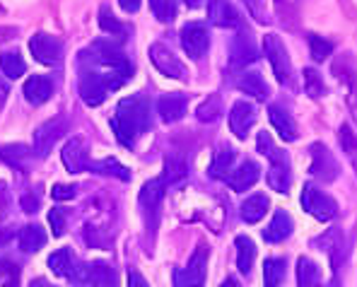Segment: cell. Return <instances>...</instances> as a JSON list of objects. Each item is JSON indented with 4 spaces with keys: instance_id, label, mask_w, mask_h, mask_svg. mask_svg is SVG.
<instances>
[{
    "instance_id": "24",
    "label": "cell",
    "mask_w": 357,
    "mask_h": 287,
    "mask_svg": "<svg viewBox=\"0 0 357 287\" xmlns=\"http://www.w3.org/2000/svg\"><path fill=\"white\" fill-rule=\"evenodd\" d=\"M17 242H20V249H22L24 254H34L46 244V234L39 224H27V227L20 229Z\"/></svg>"
},
{
    "instance_id": "9",
    "label": "cell",
    "mask_w": 357,
    "mask_h": 287,
    "mask_svg": "<svg viewBox=\"0 0 357 287\" xmlns=\"http://www.w3.org/2000/svg\"><path fill=\"white\" fill-rule=\"evenodd\" d=\"M181 46L193 61H201L210 46V34L203 22H188L181 29Z\"/></svg>"
},
{
    "instance_id": "27",
    "label": "cell",
    "mask_w": 357,
    "mask_h": 287,
    "mask_svg": "<svg viewBox=\"0 0 357 287\" xmlns=\"http://www.w3.org/2000/svg\"><path fill=\"white\" fill-rule=\"evenodd\" d=\"M297 283L299 287H321V270L307 256L297 261Z\"/></svg>"
},
{
    "instance_id": "23",
    "label": "cell",
    "mask_w": 357,
    "mask_h": 287,
    "mask_svg": "<svg viewBox=\"0 0 357 287\" xmlns=\"http://www.w3.org/2000/svg\"><path fill=\"white\" fill-rule=\"evenodd\" d=\"M268 208H271V201H268V196H264V193H256V196H249L244 203H241V220L249 222V224H256L259 220H264Z\"/></svg>"
},
{
    "instance_id": "16",
    "label": "cell",
    "mask_w": 357,
    "mask_h": 287,
    "mask_svg": "<svg viewBox=\"0 0 357 287\" xmlns=\"http://www.w3.org/2000/svg\"><path fill=\"white\" fill-rule=\"evenodd\" d=\"M63 157V164L70 174H77L82 169H89V157H87V148H85V140L82 138H73L66 143L61 153Z\"/></svg>"
},
{
    "instance_id": "29",
    "label": "cell",
    "mask_w": 357,
    "mask_h": 287,
    "mask_svg": "<svg viewBox=\"0 0 357 287\" xmlns=\"http://www.w3.org/2000/svg\"><path fill=\"white\" fill-rule=\"evenodd\" d=\"M234 160H237V153H234L232 148H220L218 153H215L213 162H210L208 174L215 176V179H225V174H227V171H232Z\"/></svg>"
},
{
    "instance_id": "44",
    "label": "cell",
    "mask_w": 357,
    "mask_h": 287,
    "mask_svg": "<svg viewBox=\"0 0 357 287\" xmlns=\"http://www.w3.org/2000/svg\"><path fill=\"white\" fill-rule=\"evenodd\" d=\"M275 145H273L271 135H268V130H264V133H259V153L266 155V157H271L273 153H275Z\"/></svg>"
},
{
    "instance_id": "48",
    "label": "cell",
    "mask_w": 357,
    "mask_h": 287,
    "mask_svg": "<svg viewBox=\"0 0 357 287\" xmlns=\"http://www.w3.org/2000/svg\"><path fill=\"white\" fill-rule=\"evenodd\" d=\"M119 5L126 10V13H138V8H140V0H119Z\"/></svg>"
},
{
    "instance_id": "49",
    "label": "cell",
    "mask_w": 357,
    "mask_h": 287,
    "mask_svg": "<svg viewBox=\"0 0 357 287\" xmlns=\"http://www.w3.org/2000/svg\"><path fill=\"white\" fill-rule=\"evenodd\" d=\"M5 99H8V85H5V82L0 80V109H3Z\"/></svg>"
},
{
    "instance_id": "17",
    "label": "cell",
    "mask_w": 357,
    "mask_h": 287,
    "mask_svg": "<svg viewBox=\"0 0 357 287\" xmlns=\"http://www.w3.org/2000/svg\"><path fill=\"white\" fill-rule=\"evenodd\" d=\"M312 174L321 181H333L338 176V164L324 145H312Z\"/></svg>"
},
{
    "instance_id": "15",
    "label": "cell",
    "mask_w": 357,
    "mask_h": 287,
    "mask_svg": "<svg viewBox=\"0 0 357 287\" xmlns=\"http://www.w3.org/2000/svg\"><path fill=\"white\" fill-rule=\"evenodd\" d=\"M259 176H261V166L256 164L254 160H246V162H241V164L232 171V174H225L222 181H227V184L232 186L234 191L241 193V191H249L251 186L259 181Z\"/></svg>"
},
{
    "instance_id": "8",
    "label": "cell",
    "mask_w": 357,
    "mask_h": 287,
    "mask_svg": "<svg viewBox=\"0 0 357 287\" xmlns=\"http://www.w3.org/2000/svg\"><path fill=\"white\" fill-rule=\"evenodd\" d=\"M66 130H68V118H63V116L41 123V126L34 130V155L49 157L56 140H61Z\"/></svg>"
},
{
    "instance_id": "22",
    "label": "cell",
    "mask_w": 357,
    "mask_h": 287,
    "mask_svg": "<svg viewBox=\"0 0 357 287\" xmlns=\"http://www.w3.org/2000/svg\"><path fill=\"white\" fill-rule=\"evenodd\" d=\"M292 229H295L292 217L287 215L285 210H278L275 215H273L271 224H268V229H264V239H266V242H271V244H280V242H285V239L290 237Z\"/></svg>"
},
{
    "instance_id": "37",
    "label": "cell",
    "mask_w": 357,
    "mask_h": 287,
    "mask_svg": "<svg viewBox=\"0 0 357 287\" xmlns=\"http://www.w3.org/2000/svg\"><path fill=\"white\" fill-rule=\"evenodd\" d=\"M307 41H309V49H312V59L317 61V63L326 61L331 56V51H333V44L326 41V39H321L319 34H309Z\"/></svg>"
},
{
    "instance_id": "6",
    "label": "cell",
    "mask_w": 357,
    "mask_h": 287,
    "mask_svg": "<svg viewBox=\"0 0 357 287\" xmlns=\"http://www.w3.org/2000/svg\"><path fill=\"white\" fill-rule=\"evenodd\" d=\"M264 51L268 56V63L273 68V75L278 77V82H287L292 75L290 56H287L285 44L280 41L278 34H266L264 36Z\"/></svg>"
},
{
    "instance_id": "30",
    "label": "cell",
    "mask_w": 357,
    "mask_h": 287,
    "mask_svg": "<svg viewBox=\"0 0 357 287\" xmlns=\"http://www.w3.org/2000/svg\"><path fill=\"white\" fill-rule=\"evenodd\" d=\"M0 70H3V75H8L10 80H17V77H22L24 72H27V63H24V59L17 51H8V54L0 56Z\"/></svg>"
},
{
    "instance_id": "5",
    "label": "cell",
    "mask_w": 357,
    "mask_h": 287,
    "mask_svg": "<svg viewBox=\"0 0 357 287\" xmlns=\"http://www.w3.org/2000/svg\"><path fill=\"white\" fill-rule=\"evenodd\" d=\"M302 205L309 215H314L317 220L328 222L338 215V203L328 196V193L319 191L314 184H304L302 189Z\"/></svg>"
},
{
    "instance_id": "13",
    "label": "cell",
    "mask_w": 357,
    "mask_h": 287,
    "mask_svg": "<svg viewBox=\"0 0 357 287\" xmlns=\"http://www.w3.org/2000/svg\"><path fill=\"white\" fill-rule=\"evenodd\" d=\"M256 123V109L249 102H237L229 109V130L237 135L239 140H244L249 135V128Z\"/></svg>"
},
{
    "instance_id": "38",
    "label": "cell",
    "mask_w": 357,
    "mask_h": 287,
    "mask_svg": "<svg viewBox=\"0 0 357 287\" xmlns=\"http://www.w3.org/2000/svg\"><path fill=\"white\" fill-rule=\"evenodd\" d=\"M220 111H222V107H220V99L218 97H208L206 102L196 109V116H198V121H203V123H213V121H218Z\"/></svg>"
},
{
    "instance_id": "19",
    "label": "cell",
    "mask_w": 357,
    "mask_h": 287,
    "mask_svg": "<svg viewBox=\"0 0 357 287\" xmlns=\"http://www.w3.org/2000/svg\"><path fill=\"white\" fill-rule=\"evenodd\" d=\"M186 107L188 102L183 95H176V92L174 95H162L160 102H157V114L165 123H174L186 114Z\"/></svg>"
},
{
    "instance_id": "18",
    "label": "cell",
    "mask_w": 357,
    "mask_h": 287,
    "mask_svg": "<svg viewBox=\"0 0 357 287\" xmlns=\"http://www.w3.org/2000/svg\"><path fill=\"white\" fill-rule=\"evenodd\" d=\"M268 118H271L273 128H275V133L280 135L282 140H287V143L297 140L299 133H297L295 118H292L282 107H275V104H271V107H268Z\"/></svg>"
},
{
    "instance_id": "1",
    "label": "cell",
    "mask_w": 357,
    "mask_h": 287,
    "mask_svg": "<svg viewBox=\"0 0 357 287\" xmlns=\"http://www.w3.org/2000/svg\"><path fill=\"white\" fill-rule=\"evenodd\" d=\"M112 128L116 133L119 143L126 148H133L143 133L150 128V104L145 97L133 95L119 102L116 114L112 118Z\"/></svg>"
},
{
    "instance_id": "52",
    "label": "cell",
    "mask_w": 357,
    "mask_h": 287,
    "mask_svg": "<svg viewBox=\"0 0 357 287\" xmlns=\"http://www.w3.org/2000/svg\"><path fill=\"white\" fill-rule=\"evenodd\" d=\"M10 268H13V263H10V261H0V278H3Z\"/></svg>"
},
{
    "instance_id": "4",
    "label": "cell",
    "mask_w": 357,
    "mask_h": 287,
    "mask_svg": "<svg viewBox=\"0 0 357 287\" xmlns=\"http://www.w3.org/2000/svg\"><path fill=\"white\" fill-rule=\"evenodd\" d=\"M206 273H208V247L201 244L193 251L186 268L174 270L172 280H174V287H201L206 283Z\"/></svg>"
},
{
    "instance_id": "2",
    "label": "cell",
    "mask_w": 357,
    "mask_h": 287,
    "mask_svg": "<svg viewBox=\"0 0 357 287\" xmlns=\"http://www.w3.org/2000/svg\"><path fill=\"white\" fill-rule=\"evenodd\" d=\"M123 85H126V77L114 70L104 68V70L99 72V70H94V68H82L80 97L87 107H99V104L107 99L109 92L119 90V87H123Z\"/></svg>"
},
{
    "instance_id": "46",
    "label": "cell",
    "mask_w": 357,
    "mask_h": 287,
    "mask_svg": "<svg viewBox=\"0 0 357 287\" xmlns=\"http://www.w3.org/2000/svg\"><path fill=\"white\" fill-rule=\"evenodd\" d=\"M10 203H13V198H10V191L5 184H0V220H3L5 215H8L10 210Z\"/></svg>"
},
{
    "instance_id": "40",
    "label": "cell",
    "mask_w": 357,
    "mask_h": 287,
    "mask_svg": "<svg viewBox=\"0 0 357 287\" xmlns=\"http://www.w3.org/2000/svg\"><path fill=\"white\" fill-rule=\"evenodd\" d=\"M49 224H51V232H54V237H63V232H66V215H63L61 208L49 210Z\"/></svg>"
},
{
    "instance_id": "12",
    "label": "cell",
    "mask_w": 357,
    "mask_h": 287,
    "mask_svg": "<svg viewBox=\"0 0 357 287\" xmlns=\"http://www.w3.org/2000/svg\"><path fill=\"white\" fill-rule=\"evenodd\" d=\"M268 160H271V169H268V186L278 193H287V189H290V181H292L290 160H287V155L282 153V150H275Z\"/></svg>"
},
{
    "instance_id": "33",
    "label": "cell",
    "mask_w": 357,
    "mask_h": 287,
    "mask_svg": "<svg viewBox=\"0 0 357 287\" xmlns=\"http://www.w3.org/2000/svg\"><path fill=\"white\" fill-rule=\"evenodd\" d=\"M99 27L104 29L107 34H114V36H119V39H126V34H128V27L126 24H121L116 17L112 15V10L104 5L102 10H99Z\"/></svg>"
},
{
    "instance_id": "43",
    "label": "cell",
    "mask_w": 357,
    "mask_h": 287,
    "mask_svg": "<svg viewBox=\"0 0 357 287\" xmlns=\"http://www.w3.org/2000/svg\"><path fill=\"white\" fill-rule=\"evenodd\" d=\"M246 8H249V13L254 15L259 22H266V8H264V0H244Z\"/></svg>"
},
{
    "instance_id": "35",
    "label": "cell",
    "mask_w": 357,
    "mask_h": 287,
    "mask_svg": "<svg viewBox=\"0 0 357 287\" xmlns=\"http://www.w3.org/2000/svg\"><path fill=\"white\" fill-rule=\"evenodd\" d=\"M150 10H152V15L165 24L176 20V0H150Z\"/></svg>"
},
{
    "instance_id": "51",
    "label": "cell",
    "mask_w": 357,
    "mask_h": 287,
    "mask_svg": "<svg viewBox=\"0 0 357 287\" xmlns=\"http://www.w3.org/2000/svg\"><path fill=\"white\" fill-rule=\"evenodd\" d=\"M183 3H186L188 8L196 10V8H203V5H206V0H183Z\"/></svg>"
},
{
    "instance_id": "20",
    "label": "cell",
    "mask_w": 357,
    "mask_h": 287,
    "mask_svg": "<svg viewBox=\"0 0 357 287\" xmlns=\"http://www.w3.org/2000/svg\"><path fill=\"white\" fill-rule=\"evenodd\" d=\"M256 56L259 54H256V46H254V41H251V36L239 34L237 39H234L232 49H229V63H232L234 70H239V68L254 63Z\"/></svg>"
},
{
    "instance_id": "21",
    "label": "cell",
    "mask_w": 357,
    "mask_h": 287,
    "mask_svg": "<svg viewBox=\"0 0 357 287\" xmlns=\"http://www.w3.org/2000/svg\"><path fill=\"white\" fill-rule=\"evenodd\" d=\"M51 95H54V82L46 75H31L29 80L24 82V97H27V102L34 104V107L49 102Z\"/></svg>"
},
{
    "instance_id": "36",
    "label": "cell",
    "mask_w": 357,
    "mask_h": 287,
    "mask_svg": "<svg viewBox=\"0 0 357 287\" xmlns=\"http://www.w3.org/2000/svg\"><path fill=\"white\" fill-rule=\"evenodd\" d=\"M162 181H165L167 186H174L178 184V181H183L186 179V164H183L181 160H167V164H165V171H162V176H160Z\"/></svg>"
},
{
    "instance_id": "11",
    "label": "cell",
    "mask_w": 357,
    "mask_h": 287,
    "mask_svg": "<svg viewBox=\"0 0 357 287\" xmlns=\"http://www.w3.org/2000/svg\"><path fill=\"white\" fill-rule=\"evenodd\" d=\"M165 189H167V184L162 179H152L140 189V208H143V212H145L148 227H155L157 224V210H160Z\"/></svg>"
},
{
    "instance_id": "10",
    "label": "cell",
    "mask_w": 357,
    "mask_h": 287,
    "mask_svg": "<svg viewBox=\"0 0 357 287\" xmlns=\"http://www.w3.org/2000/svg\"><path fill=\"white\" fill-rule=\"evenodd\" d=\"M148 54H150L152 65H155L162 75L174 77V80H186V75H188L186 65H183L181 61L174 56V51H169L165 44H152Z\"/></svg>"
},
{
    "instance_id": "7",
    "label": "cell",
    "mask_w": 357,
    "mask_h": 287,
    "mask_svg": "<svg viewBox=\"0 0 357 287\" xmlns=\"http://www.w3.org/2000/svg\"><path fill=\"white\" fill-rule=\"evenodd\" d=\"M29 51L39 63L44 65H61L63 63V41L56 36L39 32L29 39Z\"/></svg>"
},
{
    "instance_id": "41",
    "label": "cell",
    "mask_w": 357,
    "mask_h": 287,
    "mask_svg": "<svg viewBox=\"0 0 357 287\" xmlns=\"http://www.w3.org/2000/svg\"><path fill=\"white\" fill-rule=\"evenodd\" d=\"M77 189L73 184H56L54 189H51V196H54V201H73L75 198Z\"/></svg>"
},
{
    "instance_id": "53",
    "label": "cell",
    "mask_w": 357,
    "mask_h": 287,
    "mask_svg": "<svg viewBox=\"0 0 357 287\" xmlns=\"http://www.w3.org/2000/svg\"><path fill=\"white\" fill-rule=\"evenodd\" d=\"M220 287H239V283H237V278H227Z\"/></svg>"
},
{
    "instance_id": "26",
    "label": "cell",
    "mask_w": 357,
    "mask_h": 287,
    "mask_svg": "<svg viewBox=\"0 0 357 287\" xmlns=\"http://www.w3.org/2000/svg\"><path fill=\"white\" fill-rule=\"evenodd\" d=\"M0 160L13 166V169L22 171V169H27L31 153L27 145H3V148H0Z\"/></svg>"
},
{
    "instance_id": "42",
    "label": "cell",
    "mask_w": 357,
    "mask_h": 287,
    "mask_svg": "<svg viewBox=\"0 0 357 287\" xmlns=\"http://www.w3.org/2000/svg\"><path fill=\"white\" fill-rule=\"evenodd\" d=\"M340 143H343V148L348 150V155L353 157L355 155V133L350 126H343L340 128Z\"/></svg>"
},
{
    "instance_id": "39",
    "label": "cell",
    "mask_w": 357,
    "mask_h": 287,
    "mask_svg": "<svg viewBox=\"0 0 357 287\" xmlns=\"http://www.w3.org/2000/svg\"><path fill=\"white\" fill-rule=\"evenodd\" d=\"M304 90H307V95L309 97H321L324 92H326V82H324V77L319 75L317 70H312V68H309V70H304Z\"/></svg>"
},
{
    "instance_id": "32",
    "label": "cell",
    "mask_w": 357,
    "mask_h": 287,
    "mask_svg": "<svg viewBox=\"0 0 357 287\" xmlns=\"http://www.w3.org/2000/svg\"><path fill=\"white\" fill-rule=\"evenodd\" d=\"M49 268L54 270L59 278H68L73 270V256H70V249H59L56 254L49 256Z\"/></svg>"
},
{
    "instance_id": "34",
    "label": "cell",
    "mask_w": 357,
    "mask_h": 287,
    "mask_svg": "<svg viewBox=\"0 0 357 287\" xmlns=\"http://www.w3.org/2000/svg\"><path fill=\"white\" fill-rule=\"evenodd\" d=\"M89 169L97 171V174H112V176H119V179L128 181L130 174L123 164H119L116 160H102V162H89Z\"/></svg>"
},
{
    "instance_id": "25",
    "label": "cell",
    "mask_w": 357,
    "mask_h": 287,
    "mask_svg": "<svg viewBox=\"0 0 357 287\" xmlns=\"http://www.w3.org/2000/svg\"><path fill=\"white\" fill-rule=\"evenodd\" d=\"M237 87L244 92V95H251L254 99H259V102H266L268 95H271V92H268V85L259 72H244V75L237 80Z\"/></svg>"
},
{
    "instance_id": "28",
    "label": "cell",
    "mask_w": 357,
    "mask_h": 287,
    "mask_svg": "<svg viewBox=\"0 0 357 287\" xmlns=\"http://www.w3.org/2000/svg\"><path fill=\"white\" fill-rule=\"evenodd\" d=\"M256 261V244L249 237H237V268L241 275H251Z\"/></svg>"
},
{
    "instance_id": "50",
    "label": "cell",
    "mask_w": 357,
    "mask_h": 287,
    "mask_svg": "<svg viewBox=\"0 0 357 287\" xmlns=\"http://www.w3.org/2000/svg\"><path fill=\"white\" fill-rule=\"evenodd\" d=\"M31 287H56V285H51L49 280H44V278H36V280H31Z\"/></svg>"
},
{
    "instance_id": "45",
    "label": "cell",
    "mask_w": 357,
    "mask_h": 287,
    "mask_svg": "<svg viewBox=\"0 0 357 287\" xmlns=\"http://www.w3.org/2000/svg\"><path fill=\"white\" fill-rule=\"evenodd\" d=\"M20 203H22V210L24 212H36V208H39V193H36V191H27Z\"/></svg>"
},
{
    "instance_id": "3",
    "label": "cell",
    "mask_w": 357,
    "mask_h": 287,
    "mask_svg": "<svg viewBox=\"0 0 357 287\" xmlns=\"http://www.w3.org/2000/svg\"><path fill=\"white\" fill-rule=\"evenodd\" d=\"M68 278L75 285H94V287H116V270L104 261H94V263L73 265Z\"/></svg>"
},
{
    "instance_id": "14",
    "label": "cell",
    "mask_w": 357,
    "mask_h": 287,
    "mask_svg": "<svg viewBox=\"0 0 357 287\" xmlns=\"http://www.w3.org/2000/svg\"><path fill=\"white\" fill-rule=\"evenodd\" d=\"M208 17L215 27H222V29H234L241 24L239 13L234 10V5L229 3V0H210Z\"/></svg>"
},
{
    "instance_id": "47",
    "label": "cell",
    "mask_w": 357,
    "mask_h": 287,
    "mask_svg": "<svg viewBox=\"0 0 357 287\" xmlns=\"http://www.w3.org/2000/svg\"><path fill=\"white\" fill-rule=\"evenodd\" d=\"M128 287H150V285H148V280L138 273V270L130 268L128 270Z\"/></svg>"
},
{
    "instance_id": "31",
    "label": "cell",
    "mask_w": 357,
    "mask_h": 287,
    "mask_svg": "<svg viewBox=\"0 0 357 287\" xmlns=\"http://www.w3.org/2000/svg\"><path fill=\"white\" fill-rule=\"evenodd\" d=\"M285 261L282 258H268L264 263V283L266 287H278L285 278Z\"/></svg>"
}]
</instances>
